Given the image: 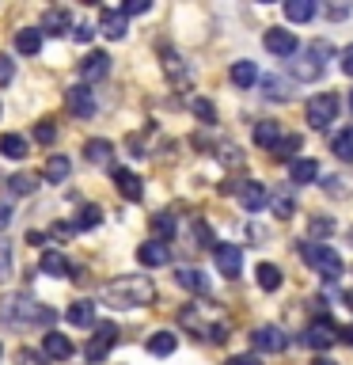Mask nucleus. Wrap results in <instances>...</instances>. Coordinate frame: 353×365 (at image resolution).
<instances>
[{"label":"nucleus","mask_w":353,"mask_h":365,"mask_svg":"<svg viewBox=\"0 0 353 365\" xmlns=\"http://www.w3.org/2000/svg\"><path fill=\"white\" fill-rule=\"evenodd\" d=\"M152 297H156L152 278H144V274H125V278H114V282L102 285L99 301L107 308H118V312H130V308L152 304Z\"/></svg>","instance_id":"f257e3e1"},{"label":"nucleus","mask_w":353,"mask_h":365,"mask_svg":"<svg viewBox=\"0 0 353 365\" xmlns=\"http://www.w3.org/2000/svg\"><path fill=\"white\" fill-rule=\"evenodd\" d=\"M0 324L8 327H31V324H53V308H42L27 293H11L0 301Z\"/></svg>","instance_id":"f03ea898"},{"label":"nucleus","mask_w":353,"mask_h":365,"mask_svg":"<svg viewBox=\"0 0 353 365\" xmlns=\"http://www.w3.org/2000/svg\"><path fill=\"white\" fill-rule=\"evenodd\" d=\"M334 57V50H330V42H312L307 50L296 57V61L289 65V73L296 80H304V84H312V80H319L327 73V61Z\"/></svg>","instance_id":"7ed1b4c3"},{"label":"nucleus","mask_w":353,"mask_h":365,"mask_svg":"<svg viewBox=\"0 0 353 365\" xmlns=\"http://www.w3.org/2000/svg\"><path fill=\"white\" fill-rule=\"evenodd\" d=\"M300 259L307 262V267H315L323 282H338L342 270H346L342 267V255L327 244H300Z\"/></svg>","instance_id":"20e7f679"},{"label":"nucleus","mask_w":353,"mask_h":365,"mask_svg":"<svg viewBox=\"0 0 353 365\" xmlns=\"http://www.w3.org/2000/svg\"><path fill=\"white\" fill-rule=\"evenodd\" d=\"M159 65H164V73L175 88H190V80H194L190 61L175 50V46H159Z\"/></svg>","instance_id":"39448f33"},{"label":"nucleus","mask_w":353,"mask_h":365,"mask_svg":"<svg viewBox=\"0 0 353 365\" xmlns=\"http://www.w3.org/2000/svg\"><path fill=\"white\" fill-rule=\"evenodd\" d=\"M338 114V96L334 91H319V96H312V103H307V122H312V130H327L330 122H334Z\"/></svg>","instance_id":"423d86ee"},{"label":"nucleus","mask_w":353,"mask_h":365,"mask_svg":"<svg viewBox=\"0 0 353 365\" xmlns=\"http://www.w3.org/2000/svg\"><path fill=\"white\" fill-rule=\"evenodd\" d=\"M338 339H342V331L334 327V319H327V316L312 319V324H307V331H304V342H307L312 350H330Z\"/></svg>","instance_id":"0eeeda50"},{"label":"nucleus","mask_w":353,"mask_h":365,"mask_svg":"<svg viewBox=\"0 0 353 365\" xmlns=\"http://www.w3.org/2000/svg\"><path fill=\"white\" fill-rule=\"evenodd\" d=\"M213 262L224 278H239V274H243V251H239V244H216Z\"/></svg>","instance_id":"6e6552de"},{"label":"nucleus","mask_w":353,"mask_h":365,"mask_svg":"<svg viewBox=\"0 0 353 365\" xmlns=\"http://www.w3.org/2000/svg\"><path fill=\"white\" fill-rule=\"evenodd\" d=\"M65 107L73 110L76 118H91V114H95V91L88 84H73L65 91Z\"/></svg>","instance_id":"1a4fd4ad"},{"label":"nucleus","mask_w":353,"mask_h":365,"mask_svg":"<svg viewBox=\"0 0 353 365\" xmlns=\"http://www.w3.org/2000/svg\"><path fill=\"white\" fill-rule=\"evenodd\" d=\"M114 342H118V327H114V324H99L95 339H91V342H88V350H84V354H88V361H102V358L110 354Z\"/></svg>","instance_id":"9d476101"},{"label":"nucleus","mask_w":353,"mask_h":365,"mask_svg":"<svg viewBox=\"0 0 353 365\" xmlns=\"http://www.w3.org/2000/svg\"><path fill=\"white\" fill-rule=\"evenodd\" d=\"M114 187H118V194L130 198V202L144 198V182H141V175H133L130 168H114Z\"/></svg>","instance_id":"9b49d317"},{"label":"nucleus","mask_w":353,"mask_h":365,"mask_svg":"<svg viewBox=\"0 0 353 365\" xmlns=\"http://www.w3.org/2000/svg\"><path fill=\"white\" fill-rule=\"evenodd\" d=\"M236 194H239V205H243L247 213H258L262 205H266V187H262L258 179H247V182H239V187H236Z\"/></svg>","instance_id":"f8f14e48"},{"label":"nucleus","mask_w":353,"mask_h":365,"mask_svg":"<svg viewBox=\"0 0 353 365\" xmlns=\"http://www.w3.org/2000/svg\"><path fill=\"white\" fill-rule=\"evenodd\" d=\"M262 46H266V50H270L273 57H289V53H296V34H293V31L273 27V31H266Z\"/></svg>","instance_id":"ddd939ff"},{"label":"nucleus","mask_w":353,"mask_h":365,"mask_svg":"<svg viewBox=\"0 0 353 365\" xmlns=\"http://www.w3.org/2000/svg\"><path fill=\"white\" fill-rule=\"evenodd\" d=\"M137 259H141V267H167V262H171V247L159 244V240H144V244L137 247Z\"/></svg>","instance_id":"4468645a"},{"label":"nucleus","mask_w":353,"mask_h":365,"mask_svg":"<svg viewBox=\"0 0 353 365\" xmlns=\"http://www.w3.org/2000/svg\"><path fill=\"white\" fill-rule=\"evenodd\" d=\"M251 339H255V346L266 350V354H281L285 346H289V335H285L281 327H258Z\"/></svg>","instance_id":"2eb2a0df"},{"label":"nucleus","mask_w":353,"mask_h":365,"mask_svg":"<svg viewBox=\"0 0 353 365\" xmlns=\"http://www.w3.org/2000/svg\"><path fill=\"white\" fill-rule=\"evenodd\" d=\"M42 350H46V358H53V361H68L73 358V339L68 335H57V331H46V339H42Z\"/></svg>","instance_id":"dca6fc26"},{"label":"nucleus","mask_w":353,"mask_h":365,"mask_svg":"<svg viewBox=\"0 0 353 365\" xmlns=\"http://www.w3.org/2000/svg\"><path fill=\"white\" fill-rule=\"evenodd\" d=\"M110 73V53H88L84 61H80V76H84V84H95Z\"/></svg>","instance_id":"f3484780"},{"label":"nucleus","mask_w":353,"mask_h":365,"mask_svg":"<svg viewBox=\"0 0 353 365\" xmlns=\"http://www.w3.org/2000/svg\"><path fill=\"white\" fill-rule=\"evenodd\" d=\"M68 27H73V11L68 8H50L42 16V31H50V34H65Z\"/></svg>","instance_id":"a211bd4d"},{"label":"nucleus","mask_w":353,"mask_h":365,"mask_svg":"<svg viewBox=\"0 0 353 365\" xmlns=\"http://www.w3.org/2000/svg\"><path fill=\"white\" fill-rule=\"evenodd\" d=\"M84 153H88V160H91L95 168H110V164H114V145L102 141V137H99V141H88Z\"/></svg>","instance_id":"6ab92c4d"},{"label":"nucleus","mask_w":353,"mask_h":365,"mask_svg":"<svg viewBox=\"0 0 353 365\" xmlns=\"http://www.w3.org/2000/svg\"><path fill=\"white\" fill-rule=\"evenodd\" d=\"M38 267H42V274H50V278H68V270H73L61 251H42V262H38Z\"/></svg>","instance_id":"aec40b11"},{"label":"nucleus","mask_w":353,"mask_h":365,"mask_svg":"<svg viewBox=\"0 0 353 365\" xmlns=\"http://www.w3.org/2000/svg\"><path fill=\"white\" fill-rule=\"evenodd\" d=\"M65 316H68V324H73V327H91V324H95V304H91V301H73Z\"/></svg>","instance_id":"412c9836"},{"label":"nucleus","mask_w":353,"mask_h":365,"mask_svg":"<svg viewBox=\"0 0 353 365\" xmlns=\"http://www.w3.org/2000/svg\"><path fill=\"white\" fill-rule=\"evenodd\" d=\"M175 282L182 285V289H190V293H209V278H205L201 270H194V267H182L175 274Z\"/></svg>","instance_id":"4be33fe9"},{"label":"nucleus","mask_w":353,"mask_h":365,"mask_svg":"<svg viewBox=\"0 0 353 365\" xmlns=\"http://www.w3.org/2000/svg\"><path fill=\"white\" fill-rule=\"evenodd\" d=\"M289 179L296 182V187H307V182H315V179H319V164H315V160H293Z\"/></svg>","instance_id":"5701e85b"},{"label":"nucleus","mask_w":353,"mask_h":365,"mask_svg":"<svg viewBox=\"0 0 353 365\" xmlns=\"http://www.w3.org/2000/svg\"><path fill=\"white\" fill-rule=\"evenodd\" d=\"M228 76H232L236 88H251L258 80V65L255 61H232V73H228Z\"/></svg>","instance_id":"b1692460"},{"label":"nucleus","mask_w":353,"mask_h":365,"mask_svg":"<svg viewBox=\"0 0 353 365\" xmlns=\"http://www.w3.org/2000/svg\"><path fill=\"white\" fill-rule=\"evenodd\" d=\"M315 0H289V4H285V16H289L293 23H312L315 19Z\"/></svg>","instance_id":"393cba45"},{"label":"nucleus","mask_w":353,"mask_h":365,"mask_svg":"<svg viewBox=\"0 0 353 365\" xmlns=\"http://www.w3.org/2000/svg\"><path fill=\"white\" fill-rule=\"evenodd\" d=\"M16 50L27 53V57L38 53V50H42V31H38V27H23V31L16 34Z\"/></svg>","instance_id":"a878e982"},{"label":"nucleus","mask_w":353,"mask_h":365,"mask_svg":"<svg viewBox=\"0 0 353 365\" xmlns=\"http://www.w3.org/2000/svg\"><path fill=\"white\" fill-rule=\"evenodd\" d=\"M281 141V122H258L255 125V145H262V148H273V145H278Z\"/></svg>","instance_id":"bb28decb"},{"label":"nucleus","mask_w":353,"mask_h":365,"mask_svg":"<svg viewBox=\"0 0 353 365\" xmlns=\"http://www.w3.org/2000/svg\"><path fill=\"white\" fill-rule=\"evenodd\" d=\"M179 339L171 335V331H156L152 339H148V354H156V358H167V354H175Z\"/></svg>","instance_id":"cd10ccee"},{"label":"nucleus","mask_w":353,"mask_h":365,"mask_svg":"<svg viewBox=\"0 0 353 365\" xmlns=\"http://www.w3.org/2000/svg\"><path fill=\"white\" fill-rule=\"evenodd\" d=\"M99 31L107 34V38H122L130 27H125V19L118 16V11H99Z\"/></svg>","instance_id":"c85d7f7f"},{"label":"nucleus","mask_w":353,"mask_h":365,"mask_svg":"<svg viewBox=\"0 0 353 365\" xmlns=\"http://www.w3.org/2000/svg\"><path fill=\"white\" fill-rule=\"evenodd\" d=\"M0 156L4 160H23L27 156V141H23L19 133H4L0 137Z\"/></svg>","instance_id":"c756f323"},{"label":"nucleus","mask_w":353,"mask_h":365,"mask_svg":"<svg viewBox=\"0 0 353 365\" xmlns=\"http://www.w3.org/2000/svg\"><path fill=\"white\" fill-rule=\"evenodd\" d=\"M255 278H258V285H262V289H266V293H273V289H281V270L273 267V262H258Z\"/></svg>","instance_id":"7c9ffc66"},{"label":"nucleus","mask_w":353,"mask_h":365,"mask_svg":"<svg viewBox=\"0 0 353 365\" xmlns=\"http://www.w3.org/2000/svg\"><path fill=\"white\" fill-rule=\"evenodd\" d=\"M68 171H73L68 156H50V160H46V179H50V182H65Z\"/></svg>","instance_id":"2f4dec72"},{"label":"nucleus","mask_w":353,"mask_h":365,"mask_svg":"<svg viewBox=\"0 0 353 365\" xmlns=\"http://www.w3.org/2000/svg\"><path fill=\"white\" fill-rule=\"evenodd\" d=\"M330 148H334V156L342 164H353V130H342L334 141H330Z\"/></svg>","instance_id":"473e14b6"},{"label":"nucleus","mask_w":353,"mask_h":365,"mask_svg":"<svg viewBox=\"0 0 353 365\" xmlns=\"http://www.w3.org/2000/svg\"><path fill=\"white\" fill-rule=\"evenodd\" d=\"M296 148H300V133H285L281 141L273 145V156H278V160H293Z\"/></svg>","instance_id":"72a5a7b5"},{"label":"nucleus","mask_w":353,"mask_h":365,"mask_svg":"<svg viewBox=\"0 0 353 365\" xmlns=\"http://www.w3.org/2000/svg\"><path fill=\"white\" fill-rule=\"evenodd\" d=\"M152 232L159 236V244L171 240V236H175V217H171V213H156L152 217Z\"/></svg>","instance_id":"f704fd0d"},{"label":"nucleus","mask_w":353,"mask_h":365,"mask_svg":"<svg viewBox=\"0 0 353 365\" xmlns=\"http://www.w3.org/2000/svg\"><path fill=\"white\" fill-rule=\"evenodd\" d=\"M102 221V210L99 205H84V210H80V217H76V225L73 228H95Z\"/></svg>","instance_id":"c9c22d12"},{"label":"nucleus","mask_w":353,"mask_h":365,"mask_svg":"<svg viewBox=\"0 0 353 365\" xmlns=\"http://www.w3.org/2000/svg\"><path fill=\"white\" fill-rule=\"evenodd\" d=\"M334 232V217H312L307 221V236H330Z\"/></svg>","instance_id":"e433bc0d"},{"label":"nucleus","mask_w":353,"mask_h":365,"mask_svg":"<svg viewBox=\"0 0 353 365\" xmlns=\"http://www.w3.org/2000/svg\"><path fill=\"white\" fill-rule=\"evenodd\" d=\"M293 210H296V202H293V194H273V217H293Z\"/></svg>","instance_id":"4c0bfd02"},{"label":"nucleus","mask_w":353,"mask_h":365,"mask_svg":"<svg viewBox=\"0 0 353 365\" xmlns=\"http://www.w3.org/2000/svg\"><path fill=\"white\" fill-rule=\"evenodd\" d=\"M262 88H266V99H285V96H289V84L278 80V76H266V80H262Z\"/></svg>","instance_id":"58836bf2"},{"label":"nucleus","mask_w":353,"mask_h":365,"mask_svg":"<svg viewBox=\"0 0 353 365\" xmlns=\"http://www.w3.org/2000/svg\"><path fill=\"white\" fill-rule=\"evenodd\" d=\"M190 110L198 114L201 122H216V110H213V103H209V99H190Z\"/></svg>","instance_id":"ea45409f"},{"label":"nucleus","mask_w":353,"mask_h":365,"mask_svg":"<svg viewBox=\"0 0 353 365\" xmlns=\"http://www.w3.org/2000/svg\"><path fill=\"white\" fill-rule=\"evenodd\" d=\"M144 11H152V4H148V0H125L118 16H122V19H130V16H144Z\"/></svg>","instance_id":"a19ab883"},{"label":"nucleus","mask_w":353,"mask_h":365,"mask_svg":"<svg viewBox=\"0 0 353 365\" xmlns=\"http://www.w3.org/2000/svg\"><path fill=\"white\" fill-rule=\"evenodd\" d=\"M8 190H11V194H31V190H34V179H31V175H11V179H8Z\"/></svg>","instance_id":"79ce46f5"},{"label":"nucleus","mask_w":353,"mask_h":365,"mask_svg":"<svg viewBox=\"0 0 353 365\" xmlns=\"http://www.w3.org/2000/svg\"><path fill=\"white\" fill-rule=\"evenodd\" d=\"M16 80V61L8 53H0V84H11Z\"/></svg>","instance_id":"37998d69"},{"label":"nucleus","mask_w":353,"mask_h":365,"mask_svg":"<svg viewBox=\"0 0 353 365\" xmlns=\"http://www.w3.org/2000/svg\"><path fill=\"white\" fill-rule=\"evenodd\" d=\"M34 137H38L42 145H53V137H57V130H53L50 122H38V125H34Z\"/></svg>","instance_id":"c03bdc74"},{"label":"nucleus","mask_w":353,"mask_h":365,"mask_svg":"<svg viewBox=\"0 0 353 365\" xmlns=\"http://www.w3.org/2000/svg\"><path fill=\"white\" fill-rule=\"evenodd\" d=\"M8 270H11V247L0 240V278H8Z\"/></svg>","instance_id":"a18cd8bd"},{"label":"nucleus","mask_w":353,"mask_h":365,"mask_svg":"<svg viewBox=\"0 0 353 365\" xmlns=\"http://www.w3.org/2000/svg\"><path fill=\"white\" fill-rule=\"evenodd\" d=\"M194 236H198V244H201V247H209V244H216V240H213V232H209V228H205L201 221H194Z\"/></svg>","instance_id":"49530a36"},{"label":"nucleus","mask_w":353,"mask_h":365,"mask_svg":"<svg viewBox=\"0 0 353 365\" xmlns=\"http://www.w3.org/2000/svg\"><path fill=\"white\" fill-rule=\"evenodd\" d=\"M338 65H342V73H346V76H353V46H346V50H342Z\"/></svg>","instance_id":"de8ad7c7"},{"label":"nucleus","mask_w":353,"mask_h":365,"mask_svg":"<svg viewBox=\"0 0 353 365\" xmlns=\"http://www.w3.org/2000/svg\"><path fill=\"white\" fill-rule=\"evenodd\" d=\"M73 34H76V42H91V34H95V27H88V23H76Z\"/></svg>","instance_id":"09e8293b"},{"label":"nucleus","mask_w":353,"mask_h":365,"mask_svg":"<svg viewBox=\"0 0 353 365\" xmlns=\"http://www.w3.org/2000/svg\"><path fill=\"white\" fill-rule=\"evenodd\" d=\"M11 217H16V213H11V205H8V202H0V232H4V228L11 225Z\"/></svg>","instance_id":"8fccbe9b"},{"label":"nucleus","mask_w":353,"mask_h":365,"mask_svg":"<svg viewBox=\"0 0 353 365\" xmlns=\"http://www.w3.org/2000/svg\"><path fill=\"white\" fill-rule=\"evenodd\" d=\"M209 339H213V342H224V339H228V327H224V324H213V327H209Z\"/></svg>","instance_id":"3c124183"},{"label":"nucleus","mask_w":353,"mask_h":365,"mask_svg":"<svg viewBox=\"0 0 353 365\" xmlns=\"http://www.w3.org/2000/svg\"><path fill=\"white\" fill-rule=\"evenodd\" d=\"M327 16H330V19H346V16H349V4H330Z\"/></svg>","instance_id":"603ef678"},{"label":"nucleus","mask_w":353,"mask_h":365,"mask_svg":"<svg viewBox=\"0 0 353 365\" xmlns=\"http://www.w3.org/2000/svg\"><path fill=\"white\" fill-rule=\"evenodd\" d=\"M224 365H258V361L251 358V354H236V358H228Z\"/></svg>","instance_id":"864d4df0"},{"label":"nucleus","mask_w":353,"mask_h":365,"mask_svg":"<svg viewBox=\"0 0 353 365\" xmlns=\"http://www.w3.org/2000/svg\"><path fill=\"white\" fill-rule=\"evenodd\" d=\"M73 232H76V228L68 225V221H57V225H53V236H73Z\"/></svg>","instance_id":"5fc2aeb1"},{"label":"nucleus","mask_w":353,"mask_h":365,"mask_svg":"<svg viewBox=\"0 0 353 365\" xmlns=\"http://www.w3.org/2000/svg\"><path fill=\"white\" fill-rule=\"evenodd\" d=\"M27 244H34V247L46 244V232H27Z\"/></svg>","instance_id":"6e6d98bb"},{"label":"nucleus","mask_w":353,"mask_h":365,"mask_svg":"<svg viewBox=\"0 0 353 365\" xmlns=\"http://www.w3.org/2000/svg\"><path fill=\"white\" fill-rule=\"evenodd\" d=\"M342 304H346L349 312H353V289H346V293H342Z\"/></svg>","instance_id":"4d7b16f0"},{"label":"nucleus","mask_w":353,"mask_h":365,"mask_svg":"<svg viewBox=\"0 0 353 365\" xmlns=\"http://www.w3.org/2000/svg\"><path fill=\"white\" fill-rule=\"evenodd\" d=\"M19 361H23V365H34V354H31V350H23V354H19Z\"/></svg>","instance_id":"13d9d810"},{"label":"nucleus","mask_w":353,"mask_h":365,"mask_svg":"<svg viewBox=\"0 0 353 365\" xmlns=\"http://www.w3.org/2000/svg\"><path fill=\"white\" fill-rule=\"evenodd\" d=\"M342 339H346V342H349V346H353V324H349L346 331H342Z\"/></svg>","instance_id":"bf43d9fd"},{"label":"nucleus","mask_w":353,"mask_h":365,"mask_svg":"<svg viewBox=\"0 0 353 365\" xmlns=\"http://www.w3.org/2000/svg\"><path fill=\"white\" fill-rule=\"evenodd\" d=\"M312 365H334V361H330V358H315Z\"/></svg>","instance_id":"052dcab7"},{"label":"nucleus","mask_w":353,"mask_h":365,"mask_svg":"<svg viewBox=\"0 0 353 365\" xmlns=\"http://www.w3.org/2000/svg\"><path fill=\"white\" fill-rule=\"evenodd\" d=\"M349 110H353V91H349Z\"/></svg>","instance_id":"680f3d73"},{"label":"nucleus","mask_w":353,"mask_h":365,"mask_svg":"<svg viewBox=\"0 0 353 365\" xmlns=\"http://www.w3.org/2000/svg\"><path fill=\"white\" fill-rule=\"evenodd\" d=\"M349 244H353V228H349Z\"/></svg>","instance_id":"e2e57ef3"}]
</instances>
